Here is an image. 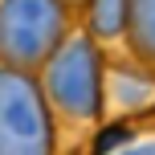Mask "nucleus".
<instances>
[{"label": "nucleus", "instance_id": "nucleus-1", "mask_svg": "<svg viewBox=\"0 0 155 155\" xmlns=\"http://www.w3.org/2000/svg\"><path fill=\"white\" fill-rule=\"evenodd\" d=\"M61 0H0V57L12 65H37L61 41Z\"/></svg>", "mask_w": 155, "mask_h": 155}, {"label": "nucleus", "instance_id": "nucleus-2", "mask_svg": "<svg viewBox=\"0 0 155 155\" xmlns=\"http://www.w3.org/2000/svg\"><path fill=\"white\" fill-rule=\"evenodd\" d=\"M0 155H49L45 102L21 70H0Z\"/></svg>", "mask_w": 155, "mask_h": 155}, {"label": "nucleus", "instance_id": "nucleus-3", "mask_svg": "<svg viewBox=\"0 0 155 155\" xmlns=\"http://www.w3.org/2000/svg\"><path fill=\"white\" fill-rule=\"evenodd\" d=\"M49 94L74 118H90L98 110V53L86 37L70 41L49 61Z\"/></svg>", "mask_w": 155, "mask_h": 155}, {"label": "nucleus", "instance_id": "nucleus-4", "mask_svg": "<svg viewBox=\"0 0 155 155\" xmlns=\"http://www.w3.org/2000/svg\"><path fill=\"white\" fill-rule=\"evenodd\" d=\"M127 25L135 49L155 57V0H127Z\"/></svg>", "mask_w": 155, "mask_h": 155}, {"label": "nucleus", "instance_id": "nucleus-5", "mask_svg": "<svg viewBox=\"0 0 155 155\" xmlns=\"http://www.w3.org/2000/svg\"><path fill=\"white\" fill-rule=\"evenodd\" d=\"M90 12H94V33L114 37L127 21V0H90Z\"/></svg>", "mask_w": 155, "mask_h": 155}, {"label": "nucleus", "instance_id": "nucleus-6", "mask_svg": "<svg viewBox=\"0 0 155 155\" xmlns=\"http://www.w3.org/2000/svg\"><path fill=\"white\" fill-rule=\"evenodd\" d=\"M114 143H127V127H110V131H102L98 143H94V151H110Z\"/></svg>", "mask_w": 155, "mask_h": 155}, {"label": "nucleus", "instance_id": "nucleus-7", "mask_svg": "<svg viewBox=\"0 0 155 155\" xmlns=\"http://www.w3.org/2000/svg\"><path fill=\"white\" fill-rule=\"evenodd\" d=\"M123 155H155V147H135V151H123Z\"/></svg>", "mask_w": 155, "mask_h": 155}]
</instances>
